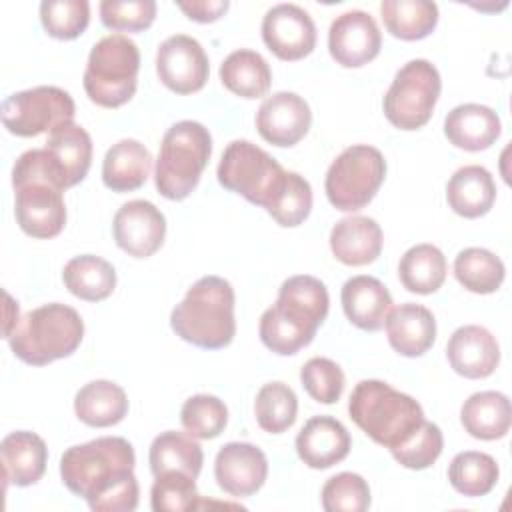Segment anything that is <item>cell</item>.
Here are the masks:
<instances>
[{
	"instance_id": "cell-1",
	"label": "cell",
	"mask_w": 512,
	"mask_h": 512,
	"mask_svg": "<svg viewBox=\"0 0 512 512\" xmlns=\"http://www.w3.org/2000/svg\"><path fill=\"white\" fill-rule=\"evenodd\" d=\"M134 448L122 436L70 446L60 458L64 486L94 512H132L138 506Z\"/></svg>"
},
{
	"instance_id": "cell-2",
	"label": "cell",
	"mask_w": 512,
	"mask_h": 512,
	"mask_svg": "<svg viewBox=\"0 0 512 512\" xmlns=\"http://www.w3.org/2000/svg\"><path fill=\"white\" fill-rule=\"evenodd\" d=\"M328 290L314 276L298 274L282 282L276 302L260 316L262 344L280 356L308 346L328 316Z\"/></svg>"
},
{
	"instance_id": "cell-3",
	"label": "cell",
	"mask_w": 512,
	"mask_h": 512,
	"mask_svg": "<svg viewBox=\"0 0 512 512\" xmlns=\"http://www.w3.org/2000/svg\"><path fill=\"white\" fill-rule=\"evenodd\" d=\"M12 186L20 230L40 240L58 236L66 224L64 188L46 148H32L18 156L12 166Z\"/></svg>"
},
{
	"instance_id": "cell-4",
	"label": "cell",
	"mask_w": 512,
	"mask_h": 512,
	"mask_svg": "<svg viewBox=\"0 0 512 512\" xmlns=\"http://www.w3.org/2000/svg\"><path fill=\"white\" fill-rule=\"evenodd\" d=\"M234 300V288L228 280L212 274L202 276L174 306L170 326L176 336L198 348H224L236 334Z\"/></svg>"
},
{
	"instance_id": "cell-5",
	"label": "cell",
	"mask_w": 512,
	"mask_h": 512,
	"mask_svg": "<svg viewBox=\"0 0 512 512\" xmlns=\"http://www.w3.org/2000/svg\"><path fill=\"white\" fill-rule=\"evenodd\" d=\"M348 414L368 438L388 450L404 444L426 420L418 400L382 380L358 382L348 400Z\"/></svg>"
},
{
	"instance_id": "cell-6",
	"label": "cell",
	"mask_w": 512,
	"mask_h": 512,
	"mask_svg": "<svg viewBox=\"0 0 512 512\" xmlns=\"http://www.w3.org/2000/svg\"><path fill=\"white\" fill-rule=\"evenodd\" d=\"M82 338L84 322L80 314L72 306L52 302L26 312L6 340L18 360L30 366H46L76 352Z\"/></svg>"
},
{
	"instance_id": "cell-7",
	"label": "cell",
	"mask_w": 512,
	"mask_h": 512,
	"mask_svg": "<svg viewBox=\"0 0 512 512\" xmlns=\"http://www.w3.org/2000/svg\"><path fill=\"white\" fill-rule=\"evenodd\" d=\"M212 154L208 128L194 120L172 124L160 144L154 184L168 200H184L198 186Z\"/></svg>"
},
{
	"instance_id": "cell-8",
	"label": "cell",
	"mask_w": 512,
	"mask_h": 512,
	"mask_svg": "<svg viewBox=\"0 0 512 512\" xmlns=\"http://www.w3.org/2000/svg\"><path fill=\"white\" fill-rule=\"evenodd\" d=\"M140 70V52L134 40L114 32L100 38L86 62V96L102 108H120L136 92Z\"/></svg>"
},
{
	"instance_id": "cell-9",
	"label": "cell",
	"mask_w": 512,
	"mask_h": 512,
	"mask_svg": "<svg viewBox=\"0 0 512 512\" xmlns=\"http://www.w3.org/2000/svg\"><path fill=\"white\" fill-rule=\"evenodd\" d=\"M386 176L382 152L368 144L342 150L330 164L324 180L328 202L342 212L362 210L372 202Z\"/></svg>"
},
{
	"instance_id": "cell-10",
	"label": "cell",
	"mask_w": 512,
	"mask_h": 512,
	"mask_svg": "<svg viewBox=\"0 0 512 512\" xmlns=\"http://www.w3.org/2000/svg\"><path fill=\"white\" fill-rule=\"evenodd\" d=\"M216 176L226 190L266 210L282 186L286 170L260 146L248 140H234L222 152Z\"/></svg>"
},
{
	"instance_id": "cell-11",
	"label": "cell",
	"mask_w": 512,
	"mask_h": 512,
	"mask_svg": "<svg viewBox=\"0 0 512 512\" xmlns=\"http://www.w3.org/2000/svg\"><path fill=\"white\" fill-rule=\"evenodd\" d=\"M440 90L438 68L424 58L410 60L396 72L384 94V116L400 130H418L432 118Z\"/></svg>"
},
{
	"instance_id": "cell-12",
	"label": "cell",
	"mask_w": 512,
	"mask_h": 512,
	"mask_svg": "<svg viewBox=\"0 0 512 512\" xmlns=\"http://www.w3.org/2000/svg\"><path fill=\"white\" fill-rule=\"evenodd\" d=\"M4 128L22 138L52 132L74 122L76 106L72 96L58 86H36L10 94L0 108Z\"/></svg>"
},
{
	"instance_id": "cell-13",
	"label": "cell",
	"mask_w": 512,
	"mask_h": 512,
	"mask_svg": "<svg viewBox=\"0 0 512 512\" xmlns=\"http://www.w3.org/2000/svg\"><path fill=\"white\" fill-rule=\"evenodd\" d=\"M160 82L176 94H192L204 88L210 64L202 44L186 34L168 36L156 52Z\"/></svg>"
},
{
	"instance_id": "cell-14",
	"label": "cell",
	"mask_w": 512,
	"mask_h": 512,
	"mask_svg": "<svg viewBox=\"0 0 512 512\" xmlns=\"http://www.w3.org/2000/svg\"><path fill=\"white\" fill-rule=\"evenodd\" d=\"M262 40L280 60H302L316 46V26L296 4H276L262 18Z\"/></svg>"
},
{
	"instance_id": "cell-15",
	"label": "cell",
	"mask_w": 512,
	"mask_h": 512,
	"mask_svg": "<svg viewBox=\"0 0 512 512\" xmlns=\"http://www.w3.org/2000/svg\"><path fill=\"white\" fill-rule=\"evenodd\" d=\"M382 46L376 20L364 10H348L336 16L328 30V50L336 64L360 68L374 60Z\"/></svg>"
},
{
	"instance_id": "cell-16",
	"label": "cell",
	"mask_w": 512,
	"mask_h": 512,
	"mask_svg": "<svg viewBox=\"0 0 512 512\" xmlns=\"http://www.w3.org/2000/svg\"><path fill=\"white\" fill-rule=\"evenodd\" d=\"M118 248L132 258H148L160 250L166 236L164 214L148 200H130L118 208L112 222Z\"/></svg>"
},
{
	"instance_id": "cell-17",
	"label": "cell",
	"mask_w": 512,
	"mask_h": 512,
	"mask_svg": "<svg viewBox=\"0 0 512 512\" xmlns=\"http://www.w3.org/2000/svg\"><path fill=\"white\" fill-rule=\"evenodd\" d=\"M312 112L308 102L296 92H276L268 96L256 114L258 134L280 148L298 144L310 130Z\"/></svg>"
},
{
	"instance_id": "cell-18",
	"label": "cell",
	"mask_w": 512,
	"mask_h": 512,
	"mask_svg": "<svg viewBox=\"0 0 512 512\" xmlns=\"http://www.w3.org/2000/svg\"><path fill=\"white\" fill-rule=\"evenodd\" d=\"M266 476L268 460L254 444L228 442L216 454L214 478L218 486L234 498L256 494L264 486Z\"/></svg>"
},
{
	"instance_id": "cell-19",
	"label": "cell",
	"mask_w": 512,
	"mask_h": 512,
	"mask_svg": "<svg viewBox=\"0 0 512 512\" xmlns=\"http://www.w3.org/2000/svg\"><path fill=\"white\" fill-rule=\"evenodd\" d=\"M452 370L464 378H488L500 362V346L490 330L478 324L460 326L446 344Z\"/></svg>"
},
{
	"instance_id": "cell-20",
	"label": "cell",
	"mask_w": 512,
	"mask_h": 512,
	"mask_svg": "<svg viewBox=\"0 0 512 512\" xmlns=\"http://www.w3.org/2000/svg\"><path fill=\"white\" fill-rule=\"evenodd\" d=\"M352 440L344 424L332 416L310 418L296 436V452L300 460L314 468L326 470L342 462L350 452Z\"/></svg>"
},
{
	"instance_id": "cell-21",
	"label": "cell",
	"mask_w": 512,
	"mask_h": 512,
	"mask_svg": "<svg viewBox=\"0 0 512 512\" xmlns=\"http://www.w3.org/2000/svg\"><path fill=\"white\" fill-rule=\"evenodd\" d=\"M44 148L64 190L86 178L92 164V138L80 124L68 122L54 128Z\"/></svg>"
},
{
	"instance_id": "cell-22",
	"label": "cell",
	"mask_w": 512,
	"mask_h": 512,
	"mask_svg": "<svg viewBox=\"0 0 512 512\" xmlns=\"http://www.w3.org/2000/svg\"><path fill=\"white\" fill-rule=\"evenodd\" d=\"M346 318L360 330L376 332L384 326L392 310V296L388 288L374 276L358 274L344 282L340 292Z\"/></svg>"
},
{
	"instance_id": "cell-23",
	"label": "cell",
	"mask_w": 512,
	"mask_h": 512,
	"mask_svg": "<svg viewBox=\"0 0 512 512\" xmlns=\"http://www.w3.org/2000/svg\"><path fill=\"white\" fill-rule=\"evenodd\" d=\"M386 334L390 346L408 358L422 356L428 352L436 340V320L434 314L414 302H404L392 308L386 316Z\"/></svg>"
},
{
	"instance_id": "cell-24",
	"label": "cell",
	"mask_w": 512,
	"mask_h": 512,
	"mask_svg": "<svg viewBox=\"0 0 512 512\" xmlns=\"http://www.w3.org/2000/svg\"><path fill=\"white\" fill-rule=\"evenodd\" d=\"M502 132L498 114L484 104H460L444 118V134L456 148L480 152L490 148Z\"/></svg>"
},
{
	"instance_id": "cell-25",
	"label": "cell",
	"mask_w": 512,
	"mask_h": 512,
	"mask_svg": "<svg viewBox=\"0 0 512 512\" xmlns=\"http://www.w3.org/2000/svg\"><path fill=\"white\" fill-rule=\"evenodd\" d=\"M382 230L374 218L348 216L330 230V250L346 266H366L382 252Z\"/></svg>"
},
{
	"instance_id": "cell-26",
	"label": "cell",
	"mask_w": 512,
	"mask_h": 512,
	"mask_svg": "<svg viewBox=\"0 0 512 512\" xmlns=\"http://www.w3.org/2000/svg\"><path fill=\"white\" fill-rule=\"evenodd\" d=\"M0 454L6 484L32 486L44 476L48 448L38 434L28 430L10 432L0 444Z\"/></svg>"
},
{
	"instance_id": "cell-27",
	"label": "cell",
	"mask_w": 512,
	"mask_h": 512,
	"mask_svg": "<svg viewBox=\"0 0 512 512\" xmlns=\"http://www.w3.org/2000/svg\"><path fill=\"white\" fill-rule=\"evenodd\" d=\"M152 170L150 150L132 138L112 144L102 162V182L112 192H132L144 186Z\"/></svg>"
},
{
	"instance_id": "cell-28",
	"label": "cell",
	"mask_w": 512,
	"mask_h": 512,
	"mask_svg": "<svg viewBox=\"0 0 512 512\" xmlns=\"http://www.w3.org/2000/svg\"><path fill=\"white\" fill-rule=\"evenodd\" d=\"M450 208L464 218H480L490 212L496 200V184L492 174L478 164L458 168L446 186Z\"/></svg>"
},
{
	"instance_id": "cell-29",
	"label": "cell",
	"mask_w": 512,
	"mask_h": 512,
	"mask_svg": "<svg viewBox=\"0 0 512 512\" xmlns=\"http://www.w3.org/2000/svg\"><path fill=\"white\" fill-rule=\"evenodd\" d=\"M464 430L478 440L504 438L512 424V408L506 394L484 390L472 394L460 410Z\"/></svg>"
},
{
	"instance_id": "cell-30",
	"label": "cell",
	"mask_w": 512,
	"mask_h": 512,
	"mask_svg": "<svg viewBox=\"0 0 512 512\" xmlns=\"http://www.w3.org/2000/svg\"><path fill=\"white\" fill-rule=\"evenodd\" d=\"M74 412L86 426L108 428L124 420L128 396L124 388L112 380H92L76 392Z\"/></svg>"
},
{
	"instance_id": "cell-31",
	"label": "cell",
	"mask_w": 512,
	"mask_h": 512,
	"mask_svg": "<svg viewBox=\"0 0 512 512\" xmlns=\"http://www.w3.org/2000/svg\"><path fill=\"white\" fill-rule=\"evenodd\" d=\"M220 82L240 98H262L270 90L272 70L262 54L240 48L220 64Z\"/></svg>"
},
{
	"instance_id": "cell-32",
	"label": "cell",
	"mask_w": 512,
	"mask_h": 512,
	"mask_svg": "<svg viewBox=\"0 0 512 512\" xmlns=\"http://www.w3.org/2000/svg\"><path fill=\"white\" fill-rule=\"evenodd\" d=\"M64 286L70 294L86 302L106 300L116 288L114 266L94 254L74 256L62 270Z\"/></svg>"
},
{
	"instance_id": "cell-33",
	"label": "cell",
	"mask_w": 512,
	"mask_h": 512,
	"mask_svg": "<svg viewBox=\"0 0 512 512\" xmlns=\"http://www.w3.org/2000/svg\"><path fill=\"white\" fill-rule=\"evenodd\" d=\"M148 462L154 476L174 470L198 478L204 462V452L202 446L188 432L184 434L176 430H166L152 440Z\"/></svg>"
},
{
	"instance_id": "cell-34",
	"label": "cell",
	"mask_w": 512,
	"mask_h": 512,
	"mask_svg": "<svg viewBox=\"0 0 512 512\" xmlns=\"http://www.w3.org/2000/svg\"><path fill=\"white\" fill-rule=\"evenodd\" d=\"M448 264L442 250L434 244H416L404 252L398 264V278L408 292L432 294L446 280Z\"/></svg>"
},
{
	"instance_id": "cell-35",
	"label": "cell",
	"mask_w": 512,
	"mask_h": 512,
	"mask_svg": "<svg viewBox=\"0 0 512 512\" xmlns=\"http://www.w3.org/2000/svg\"><path fill=\"white\" fill-rule=\"evenodd\" d=\"M380 14L386 30L400 40H422L438 24V6L428 0H382Z\"/></svg>"
},
{
	"instance_id": "cell-36",
	"label": "cell",
	"mask_w": 512,
	"mask_h": 512,
	"mask_svg": "<svg viewBox=\"0 0 512 512\" xmlns=\"http://www.w3.org/2000/svg\"><path fill=\"white\" fill-rule=\"evenodd\" d=\"M498 464L486 452L466 450L452 458L448 466V480L452 488L464 496H486L498 484Z\"/></svg>"
},
{
	"instance_id": "cell-37",
	"label": "cell",
	"mask_w": 512,
	"mask_h": 512,
	"mask_svg": "<svg viewBox=\"0 0 512 512\" xmlns=\"http://www.w3.org/2000/svg\"><path fill=\"white\" fill-rule=\"evenodd\" d=\"M504 262L486 248H464L454 260L456 280L474 294H492L504 282Z\"/></svg>"
},
{
	"instance_id": "cell-38",
	"label": "cell",
	"mask_w": 512,
	"mask_h": 512,
	"mask_svg": "<svg viewBox=\"0 0 512 512\" xmlns=\"http://www.w3.org/2000/svg\"><path fill=\"white\" fill-rule=\"evenodd\" d=\"M254 414L264 432L282 434L296 422L298 398L288 384L268 382L256 394Z\"/></svg>"
},
{
	"instance_id": "cell-39",
	"label": "cell",
	"mask_w": 512,
	"mask_h": 512,
	"mask_svg": "<svg viewBox=\"0 0 512 512\" xmlns=\"http://www.w3.org/2000/svg\"><path fill=\"white\" fill-rule=\"evenodd\" d=\"M312 210L310 182L298 172H286L282 186L266 206V212L284 228L300 226Z\"/></svg>"
},
{
	"instance_id": "cell-40",
	"label": "cell",
	"mask_w": 512,
	"mask_h": 512,
	"mask_svg": "<svg viewBox=\"0 0 512 512\" xmlns=\"http://www.w3.org/2000/svg\"><path fill=\"white\" fill-rule=\"evenodd\" d=\"M180 422L192 438L212 440L226 428L228 408L216 396L194 394L182 404Z\"/></svg>"
},
{
	"instance_id": "cell-41",
	"label": "cell",
	"mask_w": 512,
	"mask_h": 512,
	"mask_svg": "<svg viewBox=\"0 0 512 512\" xmlns=\"http://www.w3.org/2000/svg\"><path fill=\"white\" fill-rule=\"evenodd\" d=\"M40 22L48 36L74 40L88 28L90 4L86 0H44L40 2Z\"/></svg>"
},
{
	"instance_id": "cell-42",
	"label": "cell",
	"mask_w": 512,
	"mask_h": 512,
	"mask_svg": "<svg viewBox=\"0 0 512 512\" xmlns=\"http://www.w3.org/2000/svg\"><path fill=\"white\" fill-rule=\"evenodd\" d=\"M198 502L200 496L196 492V478L174 470L154 476L150 490V504L154 512L196 510Z\"/></svg>"
},
{
	"instance_id": "cell-43",
	"label": "cell",
	"mask_w": 512,
	"mask_h": 512,
	"mask_svg": "<svg viewBox=\"0 0 512 512\" xmlns=\"http://www.w3.org/2000/svg\"><path fill=\"white\" fill-rule=\"evenodd\" d=\"M322 508L326 512H364L370 508V486L354 472H340L322 486Z\"/></svg>"
},
{
	"instance_id": "cell-44",
	"label": "cell",
	"mask_w": 512,
	"mask_h": 512,
	"mask_svg": "<svg viewBox=\"0 0 512 512\" xmlns=\"http://www.w3.org/2000/svg\"><path fill=\"white\" fill-rule=\"evenodd\" d=\"M442 448H444L442 430L434 422L424 420L420 428L404 444H400L390 452L400 466L410 470H424L438 460V456L442 454Z\"/></svg>"
},
{
	"instance_id": "cell-45",
	"label": "cell",
	"mask_w": 512,
	"mask_h": 512,
	"mask_svg": "<svg viewBox=\"0 0 512 512\" xmlns=\"http://www.w3.org/2000/svg\"><path fill=\"white\" fill-rule=\"evenodd\" d=\"M300 382L308 396L320 404H334L344 390V372L330 358H310L300 370Z\"/></svg>"
},
{
	"instance_id": "cell-46",
	"label": "cell",
	"mask_w": 512,
	"mask_h": 512,
	"mask_svg": "<svg viewBox=\"0 0 512 512\" xmlns=\"http://www.w3.org/2000/svg\"><path fill=\"white\" fill-rule=\"evenodd\" d=\"M156 18L154 0H104L100 2V20L116 32H140L152 26Z\"/></svg>"
},
{
	"instance_id": "cell-47",
	"label": "cell",
	"mask_w": 512,
	"mask_h": 512,
	"mask_svg": "<svg viewBox=\"0 0 512 512\" xmlns=\"http://www.w3.org/2000/svg\"><path fill=\"white\" fill-rule=\"evenodd\" d=\"M178 8L194 22L208 24L224 16L230 2L228 0H192V2H176Z\"/></svg>"
}]
</instances>
